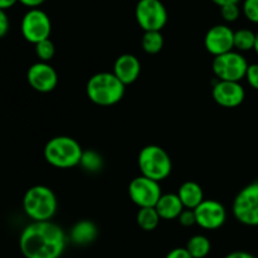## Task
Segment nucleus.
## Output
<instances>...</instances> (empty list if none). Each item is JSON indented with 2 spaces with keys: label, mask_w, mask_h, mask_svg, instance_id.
Returning a JSON list of instances; mask_svg holds the SVG:
<instances>
[{
  "label": "nucleus",
  "mask_w": 258,
  "mask_h": 258,
  "mask_svg": "<svg viewBox=\"0 0 258 258\" xmlns=\"http://www.w3.org/2000/svg\"><path fill=\"white\" fill-rule=\"evenodd\" d=\"M160 216L156 212L155 207H150V208H140L136 216V222H138L139 227L143 231L151 232L156 229L160 222Z\"/></svg>",
  "instance_id": "obj_20"
},
{
  "label": "nucleus",
  "mask_w": 258,
  "mask_h": 258,
  "mask_svg": "<svg viewBox=\"0 0 258 258\" xmlns=\"http://www.w3.org/2000/svg\"><path fill=\"white\" fill-rule=\"evenodd\" d=\"M138 163L141 175L158 183L168 178L173 169L169 154L158 145L145 146L139 154Z\"/></svg>",
  "instance_id": "obj_5"
},
{
  "label": "nucleus",
  "mask_w": 258,
  "mask_h": 258,
  "mask_svg": "<svg viewBox=\"0 0 258 258\" xmlns=\"http://www.w3.org/2000/svg\"><path fill=\"white\" fill-rule=\"evenodd\" d=\"M165 258H193L186 248H174L166 254Z\"/></svg>",
  "instance_id": "obj_30"
},
{
  "label": "nucleus",
  "mask_w": 258,
  "mask_h": 258,
  "mask_svg": "<svg viewBox=\"0 0 258 258\" xmlns=\"http://www.w3.org/2000/svg\"><path fill=\"white\" fill-rule=\"evenodd\" d=\"M80 165L90 173H98L103 168V159L97 151L86 150L83 151Z\"/></svg>",
  "instance_id": "obj_23"
},
{
  "label": "nucleus",
  "mask_w": 258,
  "mask_h": 258,
  "mask_svg": "<svg viewBox=\"0 0 258 258\" xmlns=\"http://www.w3.org/2000/svg\"><path fill=\"white\" fill-rule=\"evenodd\" d=\"M178 197L180 198V202L183 203L185 209H194L204 201L203 189L196 181H185L180 185L178 190Z\"/></svg>",
  "instance_id": "obj_18"
},
{
  "label": "nucleus",
  "mask_w": 258,
  "mask_h": 258,
  "mask_svg": "<svg viewBox=\"0 0 258 258\" xmlns=\"http://www.w3.org/2000/svg\"><path fill=\"white\" fill-rule=\"evenodd\" d=\"M248 66L246 58L241 53L231 50L218 57H214L212 70L219 81L239 82L246 78Z\"/></svg>",
  "instance_id": "obj_8"
},
{
  "label": "nucleus",
  "mask_w": 258,
  "mask_h": 258,
  "mask_svg": "<svg viewBox=\"0 0 258 258\" xmlns=\"http://www.w3.org/2000/svg\"><path fill=\"white\" fill-rule=\"evenodd\" d=\"M239 14H241V10H239L238 4H227L221 7V15L226 22H236L239 18Z\"/></svg>",
  "instance_id": "obj_26"
},
{
  "label": "nucleus",
  "mask_w": 258,
  "mask_h": 258,
  "mask_svg": "<svg viewBox=\"0 0 258 258\" xmlns=\"http://www.w3.org/2000/svg\"><path fill=\"white\" fill-rule=\"evenodd\" d=\"M213 100L222 107L233 108L238 107L246 97L244 88L239 82H229V81H217L212 90Z\"/></svg>",
  "instance_id": "obj_14"
},
{
  "label": "nucleus",
  "mask_w": 258,
  "mask_h": 258,
  "mask_svg": "<svg viewBox=\"0 0 258 258\" xmlns=\"http://www.w3.org/2000/svg\"><path fill=\"white\" fill-rule=\"evenodd\" d=\"M88 98L98 106H112L122 100L125 85L113 73L100 72L93 75L86 86Z\"/></svg>",
  "instance_id": "obj_2"
},
{
  "label": "nucleus",
  "mask_w": 258,
  "mask_h": 258,
  "mask_svg": "<svg viewBox=\"0 0 258 258\" xmlns=\"http://www.w3.org/2000/svg\"><path fill=\"white\" fill-rule=\"evenodd\" d=\"M141 72V64L138 57L134 54H121L113 63V75L123 83L131 85L139 78Z\"/></svg>",
  "instance_id": "obj_15"
},
{
  "label": "nucleus",
  "mask_w": 258,
  "mask_h": 258,
  "mask_svg": "<svg viewBox=\"0 0 258 258\" xmlns=\"http://www.w3.org/2000/svg\"><path fill=\"white\" fill-rule=\"evenodd\" d=\"M9 27H10V23H9V18H8L7 13H5V10L0 9V39L8 34V32H9Z\"/></svg>",
  "instance_id": "obj_29"
},
{
  "label": "nucleus",
  "mask_w": 258,
  "mask_h": 258,
  "mask_svg": "<svg viewBox=\"0 0 258 258\" xmlns=\"http://www.w3.org/2000/svg\"><path fill=\"white\" fill-rule=\"evenodd\" d=\"M55 47L50 39L42 40V42L35 44V54L39 58V62L48 63L53 57H54Z\"/></svg>",
  "instance_id": "obj_24"
},
{
  "label": "nucleus",
  "mask_w": 258,
  "mask_h": 258,
  "mask_svg": "<svg viewBox=\"0 0 258 258\" xmlns=\"http://www.w3.org/2000/svg\"><path fill=\"white\" fill-rule=\"evenodd\" d=\"M256 43V33L249 29H239L234 32V48L241 52L254 49Z\"/></svg>",
  "instance_id": "obj_22"
},
{
  "label": "nucleus",
  "mask_w": 258,
  "mask_h": 258,
  "mask_svg": "<svg viewBox=\"0 0 258 258\" xmlns=\"http://www.w3.org/2000/svg\"><path fill=\"white\" fill-rule=\"evenodd\" d=\"M135 18L144 32H160L168 22V12L160 0H139Z\"/></svg>",
  "instance_id": "obj_7"
},
{
  "label": "nucleus",
  "mask_w": 258,
  "mask_h": 258,
  "mask_svg": "<svg viewBox=\"0 0 258 258\" xmlns=\"http://www.w3.org/2000/svg\"><path fill=\"white\" fill-rule=\"evenodd\" d=\"M20 30L24 39L35 45L42 40L49 39L52 23L47 13L42 9H29L23 17Z\"/></svg>",
  "instance_id": "obj_9"
},
{
  "label": "nucleus",
  "mask_w": 258,
  "mask_h": 258,
  "mask_svg": "<svg viewBox=\"0 0 258 258\" xmlns=\"http://www.w3.org/2000/svg\"><path fill=\"white\" fill-rule=\"evenodd\" d=\"M211 241L203 234L193 236L186 243V251L193 258H204L211 252Z\"/></svg>",
  "instance_id": "obj_19"
},
{
  "label": "nucleus",
  "mask_w": 258,
  "mask_h": 258,
  "mask_svg": "<svg viewBox=\"0 0 258 258\" xmlns=\"http://www.w3.org/2000/svg\"><path fill=\"white\" fill-rule=\"evenodd\" d=\"M156 212L160 216L161 219L171 221V219H178L181 212L184 211V206L180 202L178 194H163L155 206Z\"/></svg>",
  "instance_id": "obj_16"
},
{
  "label": "nucleus",
  "mask_w": 258,
  "mask_h": 258,
  "mask_svg": "<svg viewBox=\"0 0 258 258\" xmlns=\"http://www.w3.org/2000/svg\"><path fill=\"white\" fill-rule=\"evenodd\" d=\"M57 197L45 185H34L28 189L23 198L24 213L33 222H47L57 212Z\"/></svg>",
  "instance_id": "obj_3"
},
{
  "label": "nucleus",
  "mask_w": 258,
  "mask_h": 258,
  "mask_svg": "<svg viewBox=\"0 0 258 258\" xmlns=\"http://www.w3.org/2000/svg\"><path fill=\"white\" fill-rule=\"evenodd\" d=\"M232 209L239 223L258 227V181L248 184L237 194Z\"/></svg>",
  "instance_id": "obj_6"
},
{
  "label": "nucleus",
  "mask_w": 258,
  "mask_h": 258,
  "mask_svg": "<svg viewBox=\"0 0 258 258\" xmlns=\"http://www.w3.org/2000/svg\"><path fill=\"white\" fill-rule=\"evenodd\" d=\"M19 248L25 258H59L66 248V234L53 222H32L22 231Z\"/></svg>",
  "instance_id": "obj_1"
},
{
  "label": "nucleus",
  "mask_w": 258,
  "mask_h": 258,
  "mask_svg": "<svg viewBox=\"0 0 258 258\" xmlns=\"http://www.w3.org/2000/svg\"><path fill=\"white\" fill-rule=\"evenodd\" d=\"M178 219L179 222H180L181 226L184 227H191L194 226V224H197L196 213H194V211H191V209H184Z\"/></svg>",
  "instance_id": "obj_28"
},
{
  "label": "nucleus",
  "mask_w": 258,
  "mask_h": 258,
  "mask_svg": "<svg viewBox=\"0 0 258 258\" xmlns=\"http://www.w3.org/2000/svg\"><path fill=\"white\" fill-rule=\"evenodd\" d=\"M44 159L58 169H70L80 165L83 150L80 143L70 136H55L44 146Z\"/></svg>",
  "instance_id": "obj_4"
},
{
  "label": "nucleus",
  "mask_w": 258,
  "mask_h": 258,
  "mask_svg": "<svg viewBox=\"0 0 258 258\" xmlns=\"http://www.w3.org/2000/svg\"><path fill=\"white\" fill-rule=\"evenodd\" d=\"M27 80L30 87L40 93L52 92L58 85V75L54 68L45 62H37L29 67Z\"/></svg>",
  "instance_id": "obj_12"
},
{
  "label": "nucleus",
  "mask_w": 258,
  "mask_h": 258,
  "mask_svg": "<svg viewBox=\"0 0 258 258\" xmlns=\"http://www.w3.org/2000/svg\"><path fill=\"white\" fill-rule=\"evenodd\" d=\"M194 213H196L197 224L209 231L221 228L227 219V212L223 204L213 199H204L194 209Z\"/></svg>",
  "instance_id": "obj_11"
},
{
  "label": "nucleus",
  "mask_w": 258,
  "mask_h": 258,
  "mask_svg": "<svg viewBox=\"0 0 258 258\" xmlns=\"http://www.w3.org/2000/svg\"><path fill=\"white\" fill-rule=\"evenodd\" d=\"M254 52L258 54V33H256V43H254Z\"/></svg>",
  "instance_id": "obj_35"
},
{
  "label": "nucleus",
  "mask_w": 258,
  "mask_h": 258,
  "mask_svg": "<svg viewBox=\"0 0 258 258\" xmlns=\"http://www.w3.org/2000/svg\"><path fill=\"white\" fill-rule=\"evenodd\" d=\"M212 2L218 5V7H224L227 4H238L239 0H212Z\"/></svg>",
  "instance_id": "obj_34"
},
{
  "label": "nucleus",
  "mask_w": 258,
  "mask_h": 258,
  "mask_svg": "<svg viewBox=\"0 0 258 258\" xmlns=\"http://www.w3.org/2000/svg\"><path fill=\"white\" fill-rule=\"evenodd\" d=\"M256 258H258V256H257V257H256Z\"/></svg>",
  "instance_id": "obj_36"
},
{
  "label": "nucleus",
  "mask_w": 258,
  "mask_h": 258,
  "mask_svg": "<svg viewBox=\"0 0 258 258\" xmlns=\"http://www.w3.org/2000/svg\"><path fill=\"white\" fill-rule=\"evenodd\" d=\"M128 196L139 208H150L156 206L163 193L158 181L140 175L131 180Z\"/></svg>",
  "instance_id": "obj_10"
},
{
  "label": "nucleus",
  "mask_w": 258,
  "mask_h": 258,
  "mask_svg": "<svg viewBox=\"0 0 258 258\" xmlns=\"http://www.w3.org/2000/svg\"><path fill=\"white\" fill-rule=\"evenodd\" d=\"M242 10L249 22L258 24V0H244Z\"/></svg>",
  "instance_id": "obj_25"
},
{
  "label": "nucleus",
  "mask_w": 258,
  "mask_h": 258,
  "mask_svg": "<svg viewBox=\"0 0 258 258\" xmlns=\"http://www.w3.org/2000/svg\"><path fill=\"white\" fill-rule=\"evenodd\" d=\"M44 2L45 0H19V3H22L24 7L29 8V9H37V8H39Z\"/></svg>",
  "instance_id": "obj_31"
},
{
  "label": "nucleus",
  "mask_w": 258,
  "mask_h": 258,
  "mask_svg": "<svg viewBox=\"0 0 258 258\" xmlns=\"http://www.w3.org/2000/svg\"><path fill=\"white\" fill-rule=\"evenodd\" d=\"M141 45L148 54H158L164 47L163 34L160 32H144Z\"/></svg>",
  "instance_id": "obj_21"
},
{
  "label": "nucleus",
  "mask_w": 258,
  "mask_h": 258,
  "mask_svg": "<svg viewBox=\"0 0 258 258\" xmlns=\"http://www.w3.org/2000/svg\"><path fill=\"white\" fill-rule=\"evenodd\" d=\"M98 236V229L96 224L91 221H80L71 229L70 238L72 243L77 246H88Z\"/></svg>",
  "instance_id": "obj_17"
},
{
  "label": "nucleus",
  "mask_w": 258,
  "mask_h": 258,
  "mask_svg": "<svg viewBox=\"0 0 258 258\" xmlns=\"http://www.w3.org/2000/svg\"><path fill=\"white\" fill-rule=\"evenodd\" d=\"M204 45L214 57L231 52L234 48V32L228 25H214L207 32Z\"/></svg>",
  "instance_id": "obj_13"
},
{
  "label": "nucleus",
  "mask_w": 258,
  "mask_h": 258,
  "mask_svg": "<svg viewBox=\"0 0 258 258\" xmlns=\"http://www.w3.org/2000/svg\"><path fill=\"white\" fill-rule=\"evenodd\" d=\"M224 258H256L253 254L248 253V252H244V251H236V252H232V253L227 254Z\"/></svg>",
  "instance_id": "obj_32"
},
{
  "label": "nucleus",
  "mask_w": 258,
  "mask_h": 258,
  "mask_svg": "<svg viewBox=\"0 0 258 258\" xmlns=\"http://www.w3.org/2000/svg\"><path fill=\"white\" fill-rule=\"evenodd\" d=\"M246 80L248 85L254 90H258V63L248 66V70L246 73Z\"/></svg>",
  "instance_id": "obj_27"
},
{
  "label": "nucleus",
  "mask_w": 258,
  "mask_h": 258,
  "mask_svg": "<svg viewBox=\"0 0 258 258\" xmlns=\"http://www.w3.org/2000/svg\"><path fill=\"white\" fill-rule=\"evenodd\" d=\"M19 0H0V9L7 10L14 7Z\"/></svg>",
  "instance_id": "obj_33"
}]
</instances>
